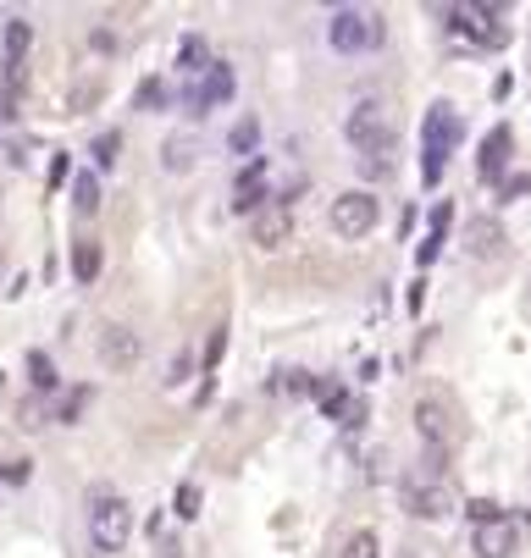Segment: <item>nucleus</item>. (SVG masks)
I'll use <instances>...</instances> for the list:
<instances>
[{"label": "nucleus", "instance_id": "obj_1", "mask_svg": "<svg viewBox=\"0 0 531 558\" xmlns=\"http://www.w3.org/2000/svg\"><path fill=\"white\" fill-rule=\"evenodd\" d=\"M459 138H465L459 111L437 100V105L426 111V122H421V177H426V183H443L448 155H454V144H459Z\"/></svg>", "mask_w": 531, "mask_h": 558}, {"label": "nucleus", "instance_id": "obj_2", "mask_svg": "<svg viewBox=\"0 0 531 558\" xmlns=\"http://www.w3.org/2000/svg\"><path fill=\"white\" fill-rule=\"evenodd\" d=\"M326 39H332V50L355 55V50H376V45L387 39V28H382V17H376V12H360V6H338V12L326 17Z\"/></svg>", "mask_w": 531, "mask_h": 558}, {"label": "nucleus", "instance_id": "obj_3", "mask_svg": "<svg viewBox=\"0 0 531 558\" xmlns=\"http://www.w3.org/2000/svg\"><path fill=\"white\" fill-rule=\"evenodd\" d=\"M349 144H355L360 155H382V150H393V144H398L393 111H387L382 100H360V105L349 111Z\"/></svg>", "mask_w": 531, "mask_h": 558}, {"label": "nucleus", "instance_id": "obj_4", "mask_svg": "<svg viewBox=\"0 0 531 558\" xmlns=\"http://www.w3.org/2000/svg\"><path fill=\"white\" fill-rule=\"evenodd\" d=\"M127 536H133V509L116 498V493H100L95 498V509H89V542H95V553H122L127 547Z\"/></svg>", "mask_w": 531, "mask_h": 558}, {"label": "nucleus", "instance_id": "obj_5", "mask_svg": "<svg viewBox=\"0 0 531 558\" xmlns=\"http://www.w3.org/2000/svg\"><path fill=\"white\" fill-rule=\"evenodd\" d=\"M416 432H421V443H426L437 459L454 453L459 432H454V409H448L443 393H421V398H416Z\"/></svg>", "mask_w": 531, "mask_h": 558}, {"label": "nucleus", "instance_id": "obj_6", "mask_svg": "<svg viewBox=\"0 0 531 558\" xmlns=\"http://www.w3.org/2000/svg\"><path fill=\"white\" fill-rule=\"evenodd\" d=\"M376 216H382V199L371 188H349L332 199V233L338 238H366L376 227Z\"/></svg>", "mask_w": 531, "mask_h": 558}, {"label": "nucleus", "instance_id": "obj_7", "mask_svg": "<svg viewBox=\"0 0 531 558\" xmlns=\"http://www.w3.org/2000/svg\"><path fill=\"white\" fill-rule=\"evenodd\" d=\"M227 100H233V66L227 61H211L205 73L188 78V89H183V111L188 116H205V111H216Z\"/></svg>", "mask_w": 531, "mask_h": 558}, {"label": "nucleus", "instance_id": "obj_8", "mask_svg": "<svg viewBox=\"0 0 531 558\" xmlns=\"http://www.w3.org/2000/svg\"><path fill=\"white\" fill-rule=\"evenodd\" d=\"M405 509H410L416 520H443V514L454 509V493L443 486L437 470H416V475L405 481Z\"/></svg>", "mask_w": 531, "mask_h": 558}, {"label": "nucleus", "instance_id": "obj_9", "mask_svg": "<svg viewBox=\"0 0 531 558\" xmlns=\"http://www.w3.org/2000/svg\"><path fill=\"white\" fill-rule=\"evenodd\" d=\"M448 28L471 34L482 50H498V45L509 39V28H504V12H498V6H454V12H448Z\"/></svg>", "mask_w": 531, "mask_h": 558}, {"label": "nucleus", "instance_id": "obj_10", "mask_svg": "<svg viewBox=\"0 0 531 558\" xmlns=\"http://www.w3.org/2000/svg\"><path fill=\"white\" fill-rule=\"evenodd\" d=\"M139 354H145V343H139V332H133V326H105L100 332V360L111 365V371H133V365H139Z\"/></svg>", "mask_w": 531, "mask_h": 558}, {"label": "nucleus", "instance_id": "obj_11", "mask_svg": "<svg viewBox=\"0 0 531 558\" xmlns=\"http://www.w3.org/2000/svg\"><path fill=\"white\" fill-rule=\"evenodd\" d=\"M233 211L238 216H260L266 211V161H244V172L233 177Z\"/></svg>", "mask_w": 531, "mask_h": 558}, {"label": "nucleus", "instance_id": "obj_12", "mask_svg": "<svg viewBox=\"0 0 531 558\" xmlns=\"http://www.w3.org/2000/svg\"><path fill=\"white\" fill-rule=\"evenodd\" d=\"M288 233H294V211L277 199V204H266V211L249 222V238H255V249H283L288 244Z\"/></svg>", "mask_w": 531, "mask_h": 558}, {"label": "nucleus", "instance_id": "obj_13", "mask_svg": "<svg viewBox=\"0 0 531 558\" xmlns=\"http://www.w3.org/2000/svg\"><path fill=\"white\" fill-rule=\"evenodd\" d=\"M448 222H454V204L448 199H437L432 204V227H426V238L416 244V271H426L437 254H443V238H448Z\"/></svg>", "mask_w": 531, "mask_h": 558}, {"label": "nucleus", "instance_id": "obj_14", "mask_svg": "<svg viewBox=\"0 0 531 558\" xmlns=\"http://www.w3.org/2000/svg\"><path fill=\"white\" fill-rule=\"evenodd\" d=\"M504 249V227L493 216H471L465 222V254H476V260H493Z\"/></svg>", "mask_w": 531, "mask_h": 558}, {"label": "nucleus", "instance_id": "obj_15", "mask_svg": "<svg viewBox=\"0 0 531 558\" xmlns=\"http://www.w3.org/2000/svg\"><path fill=\"white\" fill-rule=\"evenodd\" d=\"M515 525L509 520H493V525H476V536H471V553L476 558H509L515 553Z\"/></svg>", "mask_w": 531, "mask_h": 558}, {"label": "nucleus", "instance_id": "obj_16", "mask_svg": "<svg viewBox=\"0 0 531 558\" xmlns=\"http://www.w3.org/2000/svg\"><path fill=\"white\" fill-rule=\"evenodd\" d=\"M509 155H515V133H509V127L498 122V127H493V133L482 138V155H476V166H482V177L493 183V177L504 172V161H509Z\"/></svg>", "mask_w": 531, "mask_h": 558}, {"label": "nucleus", "instance_id": "obj_17", "mask_svg": "<svg viewBox=\"0 0 531 558\" xmlns=\"http://www.w3.org/2000/svg\"><path fill=\"white\" fill-rule=\"evenodd\" d=\"M211 66V45H205V34H183L177 39V73L183 78H199Z\"/></svg>", "mask_w": 531, "mask_h": 558}, {"label": "nucleus", "instance_id": "obj_18", "mask_svg": "<svg viewBox=\"0 0 531 558\" xmlns=\"http://www.w3.org/2000/svg\"><path fill=\"white\" fill-rule=\"evenodd\" d=\"M194 161H199V138L194 133H172L166 144H161V166L166 172H188Z\"/></svg>", "mask_w": 531, "mask_h": 558}, {"label": "nucleus", "instance_id": "obj_19", "mask_svg": "<svg viewBox=\"0 0 531 558\" xmlns=\"http://www.w3.org/2000/svg\"><path fill=\"white\" fill-rule=\"evenodd\" d=\"M100 265H105V249H100L95 238H78V244H73V276H78V283H95Z\"/></svg>", "mask_w": 531, "mask_h": 558}, {"label": "nucleus", "instance_id": "obj_20", "mask_svg": "<svg viewBox=\"0 0 531 558\" xmlns=\"http://www.w3.org/2000/svg\"><path fill=\"white\" fill-rule=\"evenodd\" d=\"M316 404L332 414V421H344L355 398H349V387H344V382H326V376H316Z\"/></svg>", "mask_w": 531, "mask_h": 558}, {"label": "nucleus", "instance_id": "obj_21", "mask_svg": "<svg viewBox=\"0 0 531 558\" xmlns=\"http://www.w3.org/2000/svg\"><path fill=\"white\" fill-rule=\"evenodd\" d=\"M73 211H78V216H95V211H100V177H95V172H78V177H73Z\"/></svg>", "mask_w": 531, "mask_h": 558}, {"label": "nucleus", "instance_id": "obj_22", "mask_svg": "<svg viewBox=\"0 0 531 558\" xmlns=\"http://www.w3.org/2000/svg\"><path fill=\"white\" fill-rule=\"evenodd\" d=\"M166 105H172L166 78H145L139 89H133V111H166Z\"/></svg>", "mask_w": 531, "mask_h": 558}, {"label": "nucleus", "instance_id": "obj_23", "mask_svg": "<svg viewBox=\"0 0 531 558\" xmlns=\"http://www.w3.org/2000/svg\"><path fill=\"white\" fill-rule=\"evenodd\" d=\"M255 144H260V122H255V116H238V122H233V133H227V150L255 161Z\"/></svg>", "mask_w": 531, "mask_h": 558}, {"label": "nucleus", "instance_id": "obj_24", "mask_svg": "<svg viewBox=\"0 0 531 558\" xmlns=\"http://www.w3.org/2000/svg\"><path fill=\"white\" fill-rule=\"evenodd\" d=\"M28 382L39 387V393H55V365H50V354H39V348H34V354H28Z\"/></svg>", "mask_w": 531, "mask_h": 558}, {"label": "nucleus", "instance_id": "obj_25", "mask_svg": "<svg viewBox=\"0 0 531 558\" xmlns=\"http://www.w3.org/2000/svg\"><path fill=\"white\" fill-rule=\"evenodd\" d=\"M272 387H277V393H288V398H305V393H316V376L288 365V371H277V382H272Z\"/></svg>", "mask_w": 531, "mask_h": 558}, {"label": "nucleus", "instance_id": "obj_26", "mask_svg": "<svg viewBox=\"0 0 531 558\" xmlns=\"http://www.w3.org/2000/svg\"><path fill=\"white\" fill-rule=\"evenodd\" d=\"M28 45H34V28H28L23 17H12V23H6V61H23Z\"/></svg>", "mask_w": 531, "mask_h": 558}, {"label": "nucleus", "instance_id": "obj_27", "mask_svg": "<svg viewBox=\"0 0 531 558\" xmlns=\"http://www.w3.org/2000/svg\"><path fill=\"white\" fill-rule=\"evenodd\" d=\"M199 503H205V493H199V486H194V481H183V486H177V498H172V509H177V520H194V514H199Z\"/></svg>", "mask_w": 531, "mask_h": 558}, {"label": "nucleus", "instance_id": "obj_28", "mask_svg": "<svg viewBox=\"0 0 531 558\" xmlns=\"http://www.w3.org/2000/svg\"><path fill=\"white\" fill-rule=\"evenodd\" d=\"M376 553H382L376 531H355V536L344 542V553H338V558H376Z\"/></svg>", "mask_w": 531, "mask_h": 558}, {"label": "nucleus", "instance_id": "obj_29", "mask_svg": "<svg viewBox=\"0 0 531 558\" xmlns=\"http://www.w3.org/2000/svg\"><path fill=\"white\" fill-rule=\"evenodd\" d=\"M84 409H89V387H73V393L61 398V409H55V421H61V426H73V421H78Z\"/></svg>", "mask_w": 531, "mask_h": 558}, {"label": "nucleus", "instance_id": "obj_30", "mask_svg": "<svg viewBox=\"0 0 531 558\" xmlns=\"http://www.w3.org/2000/svg\"><path fill=\"white\" fill-rule=\"evenodd\" d=\"M116 150H122V133H100L95 144H89V155H95V166H116Z\"/></svg>", "mask_w": 531, "mask_h": 558}, {"label": "nucleus", "instance_id": "obj_31", "mask_svg": "<svg viewBox=\"0 0 531 558\" xmlns=\"http://www.w3.org/2000/svg\"><path fill=\"white\" fill-rule=\"evenodd\" d=\"M465 520H471V525H493V520H504V514H498L493 498H471V503H465Z\"/></svg>", "mask_w": 531, "mask_h": 558}, {"label": "nucleus", "instance_id": "obj_32", "mask_svg": "<svg viewBox=\"0 0 531 558\" xmlns=\"http://www.w3.org/2000/svg\"><path fill=\"white\" fill-rule=\"evenodd\" d=\"M222 354H227V326H216V332H211V343H205V376L222 365Z\"/></svg>", "mask_w": 531, "mask_h": 558}, {"label": "nucleus", "instance_id": "obj_33", "mask_svg": "<svg viewBox=\"0 0 531 558\" xmlns=\"http://www.w3.org/2000/svg\"><path fill=\"white\" fill-rule=\"evenodd\" d=\"M360 172H366V177H387V172H393V150H382V155H360Z\"/></svg>", "mask_w": 531, "mask_h": 558}, {"label": "nucleus", "instance_id": "obj_34", "mask_svg": "<svg viewBox=\"0 0 531 558\" xmlns=\"http://www.w3.org/2000/svg\"><path fill=\"white\" fill-rule=\"evenodd\" d=\"M28 475H34V464H28V459H6V464H0V481H12V486H23Z\"/></svg>", "mask_w": 531, "mask_h": 558}, {"label": "nucleus", "instance_id": "obj_35", "mask_svg": "<svg viewBox=\"0 0 531 558\" xmlns=\"http://www.w3.org/2000/svg\"><path fill=\"white\" fill-rule=\"evenodd\" d=\"M188 371H194V360H188V354H177V360H172V376H166V382L177 387V382H188Z\"/></svg>", "mask_w": 531, "mask_h": 558}, {"label": "nucleus", "instance_id": "obj_36", "mask_svg": "<svg viewBox=\"0 0 531 558\" xmlns=\"http://www.w3.org/2000/svg\"><path fill=\"white\" fill-rule=\"evenodd\" d=\"M509 194H531V172H515V177L504 183V199H509Z\"/></svg>", "mask_w": 531, "mask_h": 558}, {"label": "nucleus", "instance_id": "obj_37", "mask_svg": "<svg viewBox=\"0 0 531 558\" xmlns=\"http://www.w3.org/2000/svg\"><path fill=\"white\" fill-rule=\"evenodd\" d=\"M39 414H45V409H39V398H28V404H23V426H28V432H34V426H45Z\"/></svg>", "mask_w": 531, "mask_h": 558}, {"label": "nucleus", "instance_id": "obj_38", "mask_svg": "<svg viewBox=\"0 0 531 558\" xmlns=\"http://www.w3.org/2000/svg\"><path fill=\"white\" fill-rule=\"evenodd\" d=\"M0 116H17V89H0Z\"/></svg>", "mask_w": 531, "mask_h": 558}, {"label": "nucleus", "instance_id": "obj_39", "mask_svg": "<svg viewBox=\"0 0 531 558\" xmlns=\"http://www.w3.org/2000/svg\"><path fill=\"white\" fill-rule=\"evenodd\" d=\"M0 271H6V254H0Z\"/></svg>", "mask_w": 531, "mask_h": 558}]
</instances>
